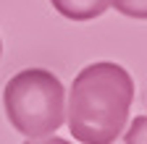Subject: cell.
Segmentation results:
<instances>
[{"mask_svg":"<svg viewBox=\"0 0 147 144\" xmlns=\"http://www.w3.org/2000/svg\"><path fill=\"white\" fill-rule=\"evenodd\" d=\"M110 5L116 11H121L129 19H144L147 16V0H110Z\"/></svg>","mask_w":147,"mask_h":144,"instance_id":"obj_4","label":"cell"},{"mask_svg":"<svg viewBox=\"0 0 147 144\" xmlns=\"http://www.w3.org/2000/svg\"><path fill=\"white\" fill-rule=\"evenodd\" d=\"M5 118L18 134L42 139L55 134L66 121V89L47 68H24L3 89Z\"/></svg>","mask_w":147,"mask_h":144,"instance_id":"obj_2","label":"cell"},{"mask_svg":"<svg viewBox=\"0 0 147 144\" xmlns=\"http://www.w3.org/2000/svg\"><path fill=\"white\" fill-rule=\"evenodd\" d=\"M24 144H71V141H66L61 136H42V139H29Z\"/></svg>","mask_w":147,"mask_h":144,"instance_id":"obj_5","label":"cell"},{"mask_svg":"<svg viewBox=\"0 0 147 144\" xmlns=\"http://www.w3.org/2000/svg\"><path fill=\"white\" fill-rule=\"evenodd\" d=\"M0 52H3V42H0Z\"/></svg>","mask_w":147,"mask_h":144,"instance_id":"obj_6","label":"cell"},{"mask_svg":"<svg viewBox=\"0 0 147 144\" xmlns=\"http://www.w3.org/2000/svg\"><path fill=\"white\" fill-rule=\"evenodd\" d=\"M134 102L131 74L110 60L84 66L68 92L66 121L82 144H113L129 121Z\"/></svg>","mask_w":147,"mask_h":144,"instance_id":"obj_1","label":"cell"},{"mask_svg":"<svg viewBox=\"0 0 147 144\" xmlns=\"http://www.w3.org/2000/svg\"><path fill=\"white\" fill-rule=\"evenodd\" d=\"M50 3L68 21H92L110 8V0H50Z\"/></svg>","mask_w":147,"mask_h":144,"instance_id":"obj_3","label":"cell"}]
</instances>
